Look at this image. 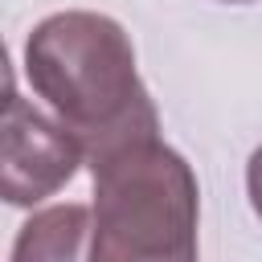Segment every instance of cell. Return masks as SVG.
I'll list each match as a JSON object with an SVG mask.
<instances>
[{
  "label": "cell",
  "instance_id": "5",
  "mask_svg": "<svg viewBox=\"0 0 262 262\" xmlns=\"http://www.w3.org/2000/svg\"><path fill=\"white\" fill-rule=\"evenodd\" d=\"M246 192H250V205H254V213L262 217V147L250 156V164H246Z\"/></svg>",
  "mask_w": 262,
  "mask_h": 262
},
{
  "label": "cell",
  "instance_id": "6",
  "mask_svg": "<svg viewBox=\"0 0 262 262\" xmlns=\"http://www.w3.org/2000/svg\"><path fill=\"white\" fill-rule=\"evenodd\" d=\"M221 4H250V0H221Z\"/></svg>",
  "mask_w": 262,
  "mask_h": 262
},
{
  "label": "cell",
  "instance_id": "1",
  "mask_svg": "<svg viewBox=\"0 0 262 262\" xmlns=\"http://www.w3.org/2000/svg\"><path fill=\"white\" fill-rule=\"evenodd\" d=\"M25 78L78 139L90 168L160 135V115L139 82L131 37L102 12H53L33 25Z\"/></svg>",
  "mask_w": 262,
  "mask_h": 262
},
{
  "label": "cell",
  "instance_id": "2",
  "mask_svg": "<svg viewBox=\"0 0 262 262\" xmlns=\"http://www.w3.org/2000/svg\"><path fill=\"white\" fill-rule=\"evenodd\" d=\"M90 172V262H196L201 188L176 147L156 135L106 156Z\"/></svg>",
  "mask_w": 262,
  "mask_h": 262
},
{
  "label": "cell",
  "instance_id": "4",
  "mask_svg": "<svg viewBox=\"0 0 262 262\" xmlns=\"http://www.w3.org/2000/svg\"><path fill=\"white\" fill-rule=\"evenodd\" d=\"M90 233L94 213L86 205H49L20 225L12 262H90Z\"/></svg>",
  "mask_w": 262,
  "mask_h": 262
},
{
  "label": "cell",
  "instance_id": "3",
  "mask_svg": "<svg viewBox=\"0 0 262 262\" xmlns=\"http://www.w3.org/2000/svg\"><path fill=\"white\" fill-rule=\"evenodd\" d=\"M78 139L29 106L16 90H8L4 106V201L16 209H33L53 196L82 164Z\"/></svg>",
  "mask_w": 262,
  "mask_h": 262
}]
</instances>
